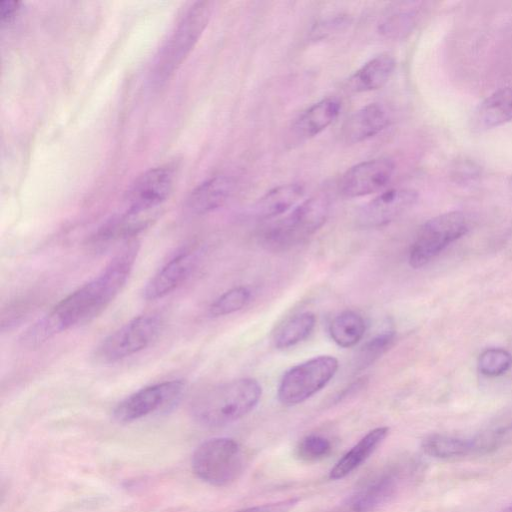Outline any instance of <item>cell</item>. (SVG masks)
<instances>
[{"mask_svg": "<svg viewBox=\"0 0 512 512\" xmlns=\"http://www.w3.org/2000/svg\"><path fill=\"white\" fill-rule=\"evenodd\" d=\"M511 440L512 421L497 424L470 437L443 434L436 442V452L444 460L483 456L495 452Z\"/></svg>", "mask_w": 512, "mask_h": 512, "instance_id": "cell-11", "label": "cell"}, {"mask_svg": "<svg viewBox=\"0 0 512 512\" xmlns=\"http://www.w3.org/2000/svg\"><path fill=\"white\" fill-rule=\"evenodd\" d=\"M390 122L387 109L379 103H370L355 111L343 124L341 136L344 142L355 144L382 132Z\"/></svg>", "mask_w": 512, "mask_h": 512, "instance_id": "cell-17", "label": "cell"}, {"mask_svg": "<svg viewBox=\"0 0 512 512\" xmlns=\"http://www.w3.org/2000/svg\"><path fill=\"white\" fill-rule=\"evenodd\" d=\"M421 3L406 2L385 17L379 25V33L391 39H399L409 34L415 27Z\"/></svg>", "mask_w": 512, "mask_h": 512, "instance_id": "cell-25", "label": "cell"}, {"mask_svg": "<svg viewBox=\"0 0 512 512\" xmlns=\"http://www.w3.org/2000/svg\"><path fill=\"white\" fill-rule=\"evenodd\" d=\"M21 8V2L15 0H3L0 2V22L2 25L9 24L14 20Z\"/></svg>", "mask_w": 512, "mask_h": 512, "instance_id": "cell-33", "label": "cell"}, {"mask_svg": "<svg viewBox=\"0 0 512 512\" xmlns=\"http://www.w3.org/2000/svg\"><path fill=\"white\" fill-rule=\"evenodd\" d=\"M418 194L409 188H393L363 205L356 216L357 224L364 228H376L389 224L411 209Z\"/></svg>", "mask_w": 512, "mask_h": 512, "instance_id": "cell-14", "label": "cell"}, {"mask_svg": "<svg viewBox=\"0 0 512 512\" xmlns=\"http://www.w3.org/2000/svg\"><path fill=\"white\" fill-rule=\"evenodd\" d=\"M157 210L150 212H132L126 210L124 213L114 216L103 224L92 238L93 244L103 246L107 243L125 239L130 240L156 218Z\"/></svg>", "mask_w": 512, "mask_h": 512, "instance_id": "cell-19", "label": "cell"}, {"mask_svg": "<svg viewBox=\"0 0 512 512\" xmlns=\"http://www.w3.org/2000/svg\"><path fill=\"white\" fill-rule=\"evenodd\" d=\"M329 210V201L324 196H314L303 201L265 231L264 245L278 251L301 243L325 224Z\"/></svg>", "mask_w": 512, "mask_h": 512, "instance_id": "cell-4", "label": "cell"}, {"mask_svg": "<svg viewBox=\"0 0 512 512\" xmlns=\"http://www.w3.org/2000/svg\"><path fill=\"white\" fill-rule=\"evenodd\" d=\"M299 502V498L292 497L272 503L248 507L236 512H290Z\"/></svg>", "mask_w": 512, "mask_h": 512, "instance_id": "cell-32", "label": "cell"}, {"mask_svg": "<svg viewBox=\"0 0 512 512\" xmlns=\"http://www.w3.org/2000/svg\"><path fill=\"white\" fill-rule=\"evenodd\" d=\"M251 298L247 287L237 286L221 294L209 307V314L213 317L225 316L244 308Z\"/></svg>", "mask_w": 512, "mask_h": 512, "instance_id": "cell-27", "label": "cell"}, {"mask_svg": "<svg viewBox=\"0 0 512 512\" xmlns=\"http://www.w3.org/2000/svg\"><path fill=\"white\" fill-rule=\"evenodd\" d=\"M304 187L299 183L283 184L266 192L252 206V215L258 219H270L279 216L302 198Z\"/></svg>", "mask_w": 512, "mask_h": 512, "instance_id": "cell-21", "label": "cell"}, {"mask_svg": "<svg viewBox=\"0 0 512 512\" xmlns=\"http://www.w3.org/2000/svg\"><path fill=\"white\" fill-rule=\"evenodd\" d=\"M185 390L181 380L155 383L139 389L120 401L113 410L118 423H131L173 404Z\"/></svg>", "mask_w": 512, "mask_h": 512, "instance_id": "cell-10", "label": "cell"}, {"mask_svg": "<svg viewBox=\"0 0 512 512\" xmlns=\"http://www.w3.org/2000/svg\"><path fill=\"white\" fill-rule=\"evenodd\" d=\"M316 317L311 312H303L288 320L275 336V346L289 348L306 339L313 331Z\"/></svg>", "mask_w": 512, "mask_h": 512, "instance_id": "cell-26", "label": "cell"}, {"mask_svg": "<svg viewBox=\"0 0 512 512\" xmlns=\"http://www.w3.org/2000/svg\"><path fill=\"white\" fill-rule=\"evenodd\" d=\"M512 121V86L501 88L488 96L476 109L473 125L487 130Z\"/></svg>", "mask_w": 512, "mask_h": 512, "instance_id": "cell-22", "label": "cell"}, {"mask_svg": "<svg viewBox=\"0 0 512 512\" xmlns=\"http://www.w3.org/2000/svg\"><path fill=\"white\" fill-rule=\"evenodd\" d=\"M235 181L232 177L219 174L212 176L195 187L186 201L191 214L203 215L223 206L232 195Z\"/></svg>", "mask_w": 512, "mask_h": 512, "instance_id": "cell-18", "label": "cell"}, {"mask_svg": "<svg viewBox=\"0 0 512 512\" xmlns=\"http://www.w3.org/2000/svg\"><path fill=\"white\" fill-rule=\"evenodd\" d=\"M365 330L363 317L351 310L338 314L329 325L332 340L343 348L355 346L363 338Z\"/></svg>", "mask_w": 512, "mask_h": 512, "instance_id": "cell-24", "label": "cell"}, {"mask_svg": "<svg viewBox=\"0 0 512 512\" xmlns=\"http://www.w3.org/2000/svg\"><path fill=\"white\" fill-rule=\"evenodd\" d=\"M138 252V240H127L98 275L60 300L22 333V346L37 348L56 335L100 315L125 286Z\"/></svg>", "mask_w": 512, "mask_h": 512, "instance_id": "cell-1", "label": "cell"}, {"mask_svg": "<svg viewBox=\"0 0 512 512\" xmlns=\"http://www.w3.org/2000/svg\"><path fill=\"white\" fill-rule=\"evenodd\" d=\"M174 169L170 165L153 167L141 174L128 190V211H156L169 196L174 182Z\"/></svg>", "mask_w": 512, "mask_h": 512, "instance_id": "cell-12", "label": "cell"}, {"mask_svg": "<svg viewBox=\"0 0 512 512\" xmlns=\"http://www.w3.org/2000/svg\"><path fill=\"white\" fill-rule=\"evenodd\" d=\"M394 170V163L387 158L360 162L341 176L338 183L339 192L347 198L378 192L390 182Z\"/></svg>", "mask_w": 512, "mask_h": 512, "instance_id": "cell-13", "label": "cell"}, {"mask_svg": "<svg viewBox=\"0 0 512 512\" xmlns=\"http://www.w3.org/2000/svg\"><path fill=\"white\" fill-rule=\"evenodd\" d=\"M332 446L330 441L316 434L307 435L298 443L296 455L305 462L319 461L329 455Z\"/></svg>", "mask_w": 512, "mask_h": 512, "instance_id": "cell-30", "label": "cell"}, {"mask_svg": "<svg viewBox=\"0 0 512 512\" xmlns=\"http://www.w3.org/2000/svg\"><path fill=\"white\" fill-rule=\"evenodd\" d=\"M500 512H512V503L509 504L507 507H505L502 511Z\"/></svg>", "mask_w": 512, "mask_h": 512, "instance_id": "cell-34", "label": "cell"}, {"mask_svg": "<svg viewBox=\"0 0 512 512\" xmlns=\"http://www.w3.org/2000/svg\"><path fill=\"white\" fill-rule=\"evenodd\" d=\"M198 255L184 249L168 260L147 282L143 298L152 301L165 297L181 286L196 269Z\"/></svg>", "mask_w": 512, "mask_h": 512, "instance_id": "cell-15", "label": "cell"}, {"mask_svg": "<svg viewBox=\"0 0 512 512\" xmlns=\"http://www.w3.org/2000/svg\"><path fill=\"white\" fill-rule=\"evenodd\" d=\"M415 463H397L366 480L347 499L349 512H372L389 502L400 491L404 482L416 472Z\"/></svg>", "mask_w": 512, "mask_h": 512, "instance_id": "cell-9", "label": "cell"}, {"mask_svg": "<svg viewBox=\"0 0 512 512\" xmlns=\"http://www.w3.org/2000/svg\"><path fill=\"white\" fill-rule=\"evenodd\" d=\"M244 455L237 441L215 437L201 443L193 453L192 469L202 481L213 486H226L242 473Z\"/></svg>", "mask_w": 512, "mask_h": 512, "instance_id": "cell-5", "label": "cell"}, {"mask_svg": "<svg viewBox=\"0 0 512 512\" xmlns=\"http://www.w3.org/2000/svg\"><path fill=\"white\" fill-rule=\"evenodd\" d=\"M349 24V19L346 16H335L325 21L318 23L311 34L313 39H323L333 33L343 30Z\"/></svg>", "mask_w": 512, "mask_h": 512, "instance_id": "cell-31", "label": "cell"}, {"mask_svg": "<svg viewBox=\"0 0 512 512\" xmlns=\"http://www.w3.org/2000/svg\"><path fill=\"white\" fill-rule=\"evenodd\" d=\"M511 365V354L502 348H488L480 354L478 359L479 371L486 376L502 375Z\"/></svg>", "mask_w": 512, "mask_h": 512, "instance_id": "cell-29", "label": "cell"}, {"mask_svg": "<svg viewBox=\"0 0 512 512\" xmlns=\"http://www.w3.org/2000/svg\"><path fill=\"white\" fill-rule=\"evenodd\" d=\"M395 59L382 53L363 64L347 81L350 91L361 93L383 87L395 70Z\"/></svg>", "mask_w": 512, "mask_h": 512, "instance_id": "cell-20", "label": "cell"}, {"mask_svg": "<svg viewBox=\"0 0 512 512\" xmlns=\"http://www.w3.org/2000/svg\"><path fill=\"white\" fill-rule=\"evenodd\" d=\"M338 366L335 357L321 355L291 367L279 383V401L286 406L304 402L329 383Z\"/></svg>", "mask_w": 512, "mask_h": 512, "instance_id": "cell-8", "label": "cell"}, {"mask_svg": "<svg viewBox=\"0 0 512 512\" xmlns=\"http://www.w3.org/2000/svg\"><path fill=\"white\" fill-rule=\"evenodd\" d=\"M388 432L389 428L385 426L369 431L338 460L329 473L330 479H342L358 468L384 441Z\"/></svg>", "mask_w": 512, "mask_h": 512, "instance_id": "cell-23", "label": "cell"}, {"mask_svg": "<svg viewBox=\"0 0 512 512\" xmlns=\"http://www.w3.org/2000/svg\"><path fill=\"white\" fill-rule=\"evenodd\" d=\"M340 111L341 102L335 97H327L312 104L291 125V143L303 142L317 136L332 124Z\"/></svg>", "mask_w": 512, "mask_h": 512, "instance_id": "cell-16", "label": "cell"}, {"mask_svg": "<svg viewBox=\"0 0 512 512\" xmlns=\"http://www.w3.org/2000/svg\"><path fill=\"white\" fill-rule=\"evenodd\" d=\"M162 328L163 320L159 315H139L105 337L96 347L94 357L105 364L130 357L150 346Z\"/></svg>", "mask_w": 512, "mask_h": 512, "instance_id": "cell-6", "label": "cell"}, {"mask_svg": "<svg viewBox=\"0 0 512 512\" xmlns=\"http://www.w3.org/2000/svg\"><path fill=\"white\" fill-rule=\"evenodd\" d=\"M212 4L194 2L161 47L153 68L156 83L166 81L182 64L202 35L210 19Z\"/></svg>", "mask_w": 512, "mask_h": 512, "instance_id": "cell-3", "label": "cell"}, {"mask_svg": "<svg viewBox=\"0 0 512 512\" xmlns=\"http://www.w3.org/2000/svg\"><path fill=\"white\" fill-rule=\"evenodd\" d=\"M395 332L387 330L366 342L356 355L355 368L362 370L374 363L393 344Z\"/></svg>", "mask_w": 512, "mask_h": 512, "instance_id": "cell-28", "label": "cell"}, {"mask_svg": "<svg viewBox=\"0 0 512 512\" xmlns=\"http://www.w3.org/2000/svg\"><path fill=\"white\" fill-rule=\"evenodd\" d=\"M261 394V385L253 378L232 380L197 396L191 403L190 412L201 425L225 426L250 413L258 404Z\"/></svg>", "mask_w": 512, "mask_h": 512, "instance_id": "cell-2", "label": "cell"}, {"mask_svg": "<svg viewBox=\"0 0 512 512\" xmlns=\"http://www.w3.org/2000/svg\"><path fill=\"white\" fill-rule=\"evenodd\" d=\"M469 229L467 216L451 211L429 219L420 228L409 251V264L420 268L438 256L448 245L461 238Z\"/></svg>", "mask_w": 512, "mask_h": 512, "instance_id": "cell-7", "label": "cell"}]
</instances>
